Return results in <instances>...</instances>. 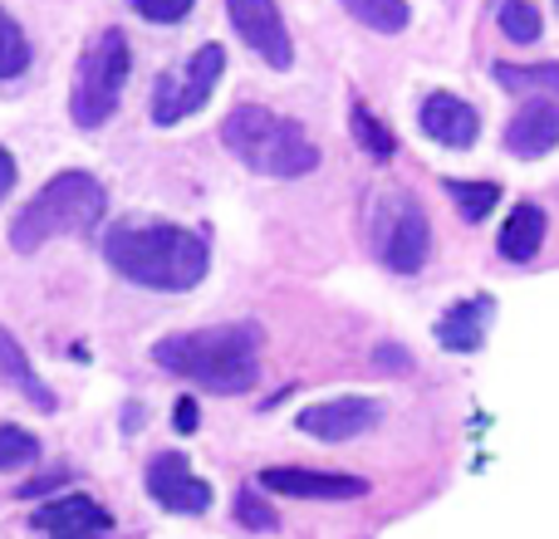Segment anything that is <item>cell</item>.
I'll return each mask as SVG.
<instances>
[{"label":"cell","mask_w":559,"mask_h":539,"mask_svg":"<svg viewBox=\"0 0 559 539\" xmlns=\"http://www.w3.org/2000/svg\"><path fill=\"white\" fill-rule=\"evenodd\" d=\"M447 196L456 202V212H462L466 221H481V216L496 206L501 187H496V182H462V177H447Z\"/></svg>","instance_id":"ffe728a7"},{"label":"cell","mask_w":559,"mask_h":539,"mask_svg":"<svg viewBox=\"0 0 559 539\" xmlns=\"http://www.w3.org/2000/svg\"><path fill=\"white\" fill-rule=\"evenodd\" d=\"M45 539H104V535H45Z\"/></svg>","instance_id":"4dcf8cb0"},{"label":"cell","mask_w":559,"mask_h":539,"mask_svg":"<svg viewBox=\"0 0 559 539\" xmlns=\"http://www.w3.org/2000/svg\"><path fill=\"white\" fill-rule=\"evenodd\" d=\"M64 476L69 471H49V476H39V481H25V486H20V501H29V495H45L49 486H64Z\"/></svg>","instance_id":"83f0119b"},{"label":"cell","mask_w":559,"mask_h":539,"mask_svg":"<svg viewBox=\"0 0 559 539\" xmlns=\"http://www.w3.org/2000/svg\"><path fill=\"white\" fill-rule=\"evenodd\" d=\"M222 69H226V49H222V45H202L182 69L163 74V79L153 84V104H147L153 123H157V128H173V123H182L187 113L206 108L212 88L222 84Z\"/></svg>","instance_id":"52a82bcc"},{"label":"cell","mask_w":559,"mask_h":539,"mask_svg":"<svg viewBox=\"0 0 559 539\" xmlns=\"http://www.w3.org/2000/svg\"><path fill=\"white\" fill-rule=\"evenodd\" d=\"M15 177H20V172H15V157H10L5 147H0V202H5V196L15 192Z\"/></svg>","instance_id":"f1b7e54d"},{"label":"cell","mask_w":559,"mask_h":539,"mask_svg":"<svg viewBox=\"0 0 559 539\" xmlns=\"http://www.w3.org/2000/svg\"><path fill=\"white\" fill-rule=\"evenodd\" d=\"M147 495L173 515H202L212 511V486L192 471L182 452H163L147 462Z\"/></svg>","instance_id":"ba28073f"},{"label":"cell","mask_w":559,"mask_h":539,"mask_svg":"<svg viewBox=\"0 0 559 539\" xmlns=\"http://www.w3.org/2000/svg\"><path fill=\"white\" fill-rule=\"evenodd\" d=\"M496 25H501V35L515 39V45H535V39H540V10H535L531 0H501V5H496Z\"/></svg>","instance_id":"d6986e66"},{"label":"cell","mask_w":559,"mask_h":539,"mask_svg":"<svg viewBox=\"0 0 559 539\" xmlns=\"http://www.w3.org/2000/svg\"><path fill=\"white\" fill-rule=\"evenodd\" d=\"M108 196L88 172H59L35 192V202L10 221V245L20 255L39 251L55 236H84L104 221Z\"/></svg>","instance_id":"277c9868"},{"label":"cell","mask_w":559,"mask_h":539,"mask_svg":"<svg viewBox=\"0 0 559 539\" xmlns=\"http://www.w3.org/2000/svg\"><path fill=\"white\" fill-rule=\"evenodd\" d=\"M226 15H231L236 35H241L271 69L295 64V45H289L285 15H280L275 0H226Z\"/></svg>","instance_id":"9c48e42d"},{"label":"cell","mask_w":559,"mask_h":539,"mask_svg":"<svg viewBox=\"0 0 559 539\" xmlns=\"http://www.w3.org/2000/svg\"><path fill=\"white\" fill-rule=\"evenodd\" d=\"M506 147L515 157H545L559 147V104L550 98H531L506 128Z\"/></svg>","instance_id":"4fadbf2b"},{"label":"cell","mask_w":559,"mask_h":539,"mask_svg":"<svg viewBox=\"0 0 559 539\" xmlns=\"http://www.w3.org/2000/svg\"><path fill=\"white\" fill-rule=\"evenodd\" d=\"M261 486L275 495H295V501H354L368 491L364 476L348 471H309V466H265Z\"/></svg>","instance_id":"30bf717a"},{"label":"cell","mask_w":559,"mask_h":539,"mask_svg":"<svg viewBox=\"0 0 559 539\" xmlns=\"http://www.w3.org/2000/svg\"><path fill=\"white\" fill-rule=\"evenodd\" d=\"M197 422H202V407H197V397H182V403H177V412H173V427L177 432H197Z\"/></svg>","instance_id":"4316f807"},{"label":"cell","mask_w":559,"mask_h":539,"mask_svg":"<svg viewBox=\"0 0 559 539\" xmlns=\"http://www.w3.org/2000/svg\"><path fill=\"white\" fill-rule=\"evenodd\" d=\"M128 69H133V55H128L123 29H104L94 35V45L84 49L74 69V88H69V118L79 128H104L108 118L123 104V84Z\"/></svg>","instance_id":"5b68a950"},{"label":"cell","mask_w":559,"mask_h":539,"mask_svg":"<svg viewBox=\"0 0 559 539\" xmlns=\"http://www.w3.org/2000/svg\"><path fill=\"white\" fill-rule=\"evenodd\" d=\"M486 319H491V299H462V304H452L442 314L437 344H442L447 354H476L486 338Z\"/></svg>","instance_id":"9a60e30c"},{"label":"cell","mask_w":559,"mask_h":539,"mask_svg":"<svg viewBox=\"0 0 559 539\" xmlns=\"http://www.w3.org/2000/svg\"><path fill=\"white\" fill-rule=\"evenodd\" d=\"M0 378H5V383H20V387L29 393V403H39L45 412H55V393H49V387L35 378V368H29L25 348H20L15 338L5 334V328H0Z\"/></svg>","instance_id":"e0dca14e"},{"label":"cell","mask_w":559,"mask_h":539,"mask_svg":"<svg viewBox=\"0 0 559 539\" xmlns=\"http://www.w3.org/2000/svg\"><path fill=\"white\" fill-rule=\"evenodd\" d=\"M35 530L39 535H108L114 515L88 495H64V501H45L35 511Z\"/></svg>","instance_id":"5bb4252c"},{"label":"cell","mask_w":559,"mask_h":539,"mask_svg":"<svg viewBox=\"0 0 559 539\" xmlns=\"http://www.w3.org/2000/svg\"><path fill=\"white\" fill-rule=\"evenodd\" d=\"M383 407L373 397H329V403H314L299 412V432L319 436V442H354L368 427H378Z\"/></svg>","instance_id":"8fae6325"},{"label":"cell","mask_w":559,"mask_h":539,"mask_svg":"<svg viewBox=\"0 0 559 539\" xmlns=\"http://www.w3.org/2000/svg\"><path fill=\"white\" fill-rule=\"evenodd\" d=\"M491 74L506 88H545V94H559V64H496Z\"/></svg>","instance_id":"7402d4cb"},{"label":"cell","mask_w":559,"mask_h":539,"mask_svg":"<svg viewBox=\"0 0 559 539\" xmlns=\"http://www.w3.org/2000/svg\"><path fill=\"white\" fill-rule=\"evenodd\" d=\"M354 137H358V147H364L368 157H378V163H388V157H393V133H388L383 123H378L373 113H368L364 104H354Z\"/></svg>","instance_id":"603a6c76"},{"label":"cell","mask_w":559,"mask_h":539,"mask_svg":"<svg viewBox=\"0 0 559 539\" xmlns=\"http://www.w3.org/2000/svg\"><path fill=\"white\" fill-rule=\"evenodd\" d=\"M29 69V39L25 29L15 25L10 10H0V79H15Z\"/></svg>","instance_id":"44dd1931"},{"label":"cell","mask_w":559,"mask_h":539,"mask_svg":"<svg viewBox=\"0 0 559 539\" xmlns=\"http://www.w3.org/2000/svg\"><path fill=\"white\" fill-rule=\"evenodd\" d=\"M128 5H133L143 20H153V25H177V20L192 15L197 0H128Z\"/></svg>","instance_id":"d4e9b609"},{"label":"cell","mask_w":559,"mask_h":539,"mask_svg":"<svg viewBox=\"0 0 559 539\" xmlns=\"http://www.w3.org/2000/svg\"><path fill=\"white\" fill-rule=\"evenodd\" d=\"M358 25L378 29V35H397L407 29V0H338Z\"/></svg>","instance_id":"ac0fdd59"},{"label":"cell","mask_w":559,"mask_h":539,"mask_svg":"<svg viewBox=\"0 0 559 539\" xmlns=\"http://www.w3.org/2000/svg\"><path fill=\"white\" fill-rule=\"evenodd\" d=\"M261 328L255 324H216V328H192V334H167L153 344V363L163 373L192 378L197 387L212 393H251L261 378Z\"/></svg>","instance_id":"7a4b0ae2"},{"label":"cell","mask_w":559,"mask_h":539,"mask_svg":"<svg viewBox=\"0 0 559 539\" xmlns=\"http://www.w3.org/2000/svg\"><path fill=\"white\" fill-rule=\"evenodd\" d=\"M378 368H397V373H403V368H413V358H407L403 348L383 344V348H378Z\"/></svg>","instance_id":"f546056e"},{"label":"cell","mask_w":559,"mask_h":539,"mask_svg":"<svg viewBox=\"0 0 559 539\" xmlns=\"http://www.w3.org/2000/svg\"><path fill=\"white\" fill-rule=\"evenodd\" d=\"M222 143L261 177H309L319 167V147L295 118H280L261 104H241L226 113Z\"/></svg>","instance_id":"3957f363"},{"label":"cell","mask_w":559,"mask_h":539,"mask_svg":"<svg viewBox=\"0 0 559 539\" xmlns=\"http://www.w3.org/2000/svg\"><path fill=\"white\" fill-rule=\"evenodd\" d=\"M35 456H39L35 432H25V427H0V471H20V466H29Z\"/></svg>","instance_id":"cb8c5ba5"},{"label":"cell","mask_w":559,"mask_h":539,"mask_svg":"<svg viewBox=\"0 0 559 539\" xmlns=\"http://www.w3.org/2000/svg\"><path fill=\"white\" fill-rule=\"evenodd\" d=\"M236 520H241L246 530H275V511L265 501H255L251 491L236 495Z\"/></svg>","instance_id":"484cf974"},{"label":"cell","mask_w":559,"mask_h":539,"mask_svg":"<svg viewBox=\"0 0 559 539\" xmlns=\"http://www.w3.org/2000/svg\"><path fill=\"white\" fill-rule=\"evenodd\" d=\"M104 261L114 275H123L138 289H163V295H187L206 279L212 251L197 231L173 221H118L104 241Z\"/></svg>","instance_id":"6da1fadb"},{"label":"cell","mask_w":559,"mask_h":539,"mask_svg":"<svg viewBox=\"0 0 559 539\" xmlns=\"http://www.w3.org/2000/svg\"><path fill=\"white\" fill-rule=\"evenodd\" d=\"M540 245H545V212L540 206H515L511 212V221L501 226V255L511 265H525V261H535L540 255Z\"/></svg>","instance_id":"2e32d148"},{"label":"cell","mask_w":559,"mask_h":539,"mask_svg":"<svg viewBox=\"0 0 559 539\" xmlns=\"http://www.w3.org/2000/svg\"><path fill=\"white\" fill-rule=\"evenodd\" d=\"M417 123H423V133L432 137V143H442V147H472L476 133H481L476 108L466 104V98H456V94H427Z\"/></svg>","instance_id":"7c38bea8"},{"label":"cell","mask_w":559,"mask_h":539,"mask_svg":"<svg viewBox=\"0 0 559 539\" xmlns=\"http://www.w3.org/2000/svg\"><path fill=\"white\" fill-rule=\"evenodd\" d=\"M373 251L378 261L397 275H417L427 265V245H432V226H427V212L413 202V196H378L373 202Z\"/></svg>","instance_id":"8992f818"}]
</instances>
